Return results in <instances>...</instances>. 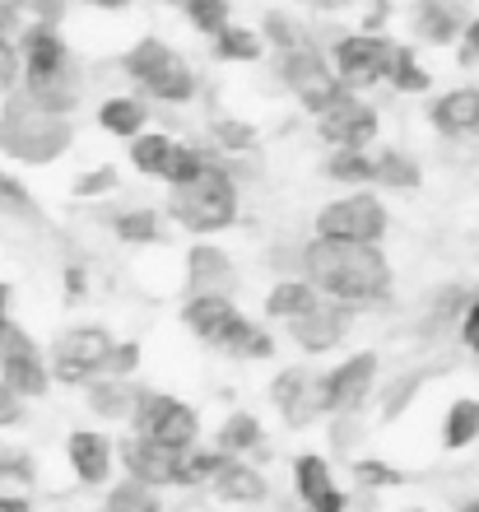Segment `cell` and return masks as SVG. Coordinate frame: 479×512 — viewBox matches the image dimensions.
I'll return each instance as SVG.
<instances>
[{
	"label": "cell",
	"mask_w": 479,
	"mask_h": 512,
	"mask_svg": "<svg viewBox=\"0 0 479 512\" xmlns=\"http://www.w3.org/2000/svg\"><path fill=\"white\" fill-rule=\"evenodd\" d=\"M19 28H61L66 0H10Z\"/></svg>",
	"instance_id": "b9f144b4"
},
{
	"label": "cell",
	"mask_w": 479,
	"mask_h": 512,
	"mask_svg": "<svg viewBox=\"0 0 479 512\" xmlns=\"http://www.w3.org/2000/svg\"><path fill=\"white\" fill-rule=\"evenodd\" d=\"M10 303H14V289H10V280H0V326L14 322V317H10Z\"/></svg>",
	"instance_id": "9f6ffc18"
},
{
	"label": "cell",
	"mask_w": 479,
	"mask_h": 512,
	"mask_svg": "<svg viewBox=\"0 0 479 512\" xmlns=\"http://www.w3.org/2000/svg\"><path fill=\"white\" fill-rule=\"evenodd\" d=\"M256 38H261V47H270V52H293V47H303L307 33L298 28V19L284 10H266L261 14V28H256Z\"/></svg>",
	"instance_id": "d590c367"
},
{
	"label": "cell",
	"mask_w": 479,
	"mask_h": 512,
	"mask_svg": "<svg viewBox=\"0 0 479 512\" xmlns=\"http://www.w3.org/2000/svg\"><path fill=\"white\" fill-rule=\"evenodd\" d=\"M61 284H66V298H70V303H80V298H89V270L75 266V261H70V266L61 270Z\"/></svg>",
	"instance_id": "f907efd6"
},
{
	"label": "cell",
	"mask_w": 479,
	"mask_h": 512,
	"mask_svg": "<svg viewBox=\"0 0 479 512\" xmlns=\"http://www.w3.org/2000/svg\"><path fill=\"white\" fill-rule=\"evenodd\" d=\"M187 289L191 294H228L238 289V266L224 247H214L210 238L187 247Z\"/></svg>",
	"instance_id": "2e32d148"
},
{
	"label": "cell",
	"mask_w": 479,
	"mask_h": 512,
	"mask_svg": "<svg viewBox=\"0 0 479 512\" xmlns=\"http://www.w3.org/2000/svg\"><path fill=\"white\" fill-rule=\"evenodd\" d=\"M386 84H391L396 94H428V89H433V75H428V66L419 61L414 47L396 42V52H391V70H386Z\"/></svg>",
	"instance_id": "d6a6232c"
},
{
	"label": "cell",
	"mask_w": 479,
	"mask_h": 512,
	"mask_svg": "<svg viewBox=\"0 0 479 512\" xmlns=\"http://www.w3.org/2000/svg\"><path fill=\"white\" fill-rule=\"evenodd\" d=\"M173 135L168 131H140L135 140H126V159H131V168L140 177H154V182H163V168H168V159H173Z\"/></svg>",
	"instance_id": "83f0119b"
},
{
	"label": "cell",
	"mask_w": 479,
	"mask_h": 512,
	"mask_svg": "<svg viewBox=\"0 0 479 512\" xmlns=\"http://www.w3.org/2000/svg\"><path fill=\"white\" fill-rule=\"evenodd\" d=\"M466 19L470 14L461 0H414L410 5V33L424 47H456Z\"/></svg>",
	"instance_id": "e0dca14e"
},
{
	"label": "cell",
	"mask_w": 479,
	"mask_h": 512,
	"mask_svg": "<svg viewBox=\"0 0 479 512\" xmlns=\"http://www.w3.org/2000/svg\"><path fill=\"white\" fill-rule=\"evenodd\" d=\"M466 298H470V289H461V284H447V289L438 294V303L424 312V326H419V331H424V336H442V331H447L452 322H461Z\"/></svg>",
	"instance_id": "ab89813d"
},
{
	"label": "cell",
	"mask_w": 479,
	"mask_h": 512,
	"mask_svg": "<svg viewBox=\"0 0 479 512\" xmlns=\"http://www.w3.org/2000/svg\"><path fill=\"white\" fill-rule=\"evenodd\" d=\"M103 512H163V494L149 485H135V480H117L107 489Z\"/></svg>",
	"instance_id": "74e56055"
},
{
	"label": "cell",
	"mask_w": 479,
	"mask_h": 512,
	"mask_svg": "<svg viewBox=\"0 0 479 512\" xmlns=\"http://www.w3.org/2000/svg\"><path fill=\"white\" fill-rule=\"evenodd\" d=\"M210 47H214L219 61H228V66H252V61L266 56V47H261V38H256V28H247V24H228L224 33H214L210 38Z\"/></svg>",
	"instance_id": "1f68e13d"
},
{
	"label": "cell",
	"mask_w": 479,
	"mask_h": 512,
	"mask_svg": "<svg viewBox=\"0 0 479 512\" xmlns=\"http://www.w3.org/2000/svg\"><path fill=\"white\" fill-rule=\"evenodd\" d=\"M149 443H159V447H168V452H191V447H200V415H196V405H187V401H168V410H163L159 419H154V429L145 433Z\"/></svg>",
	"instance_id": "ffe728a7"
},
{
	"label": "cell",
	"mask_w": 479,
	"mask_h": 512,
	"mask_svg": "<svg viewBox=\"0 0 479 512\" xmlns=\"http://www.w3.org/2000/svg\"><path fill=\"white\" fill-rule=\"evenodd\" d=\"M261 443H266V429H261V419H256L252 410H233V415L219 424V433H214V452L238 457V461L261 452Z\"/></svg>",
	"instance_id": "cb8c5ba5"
},
{
	"label": "cell",
	"mask_w": 479,
	"mask_h": 512,
	"mask_svg": "<svg viewBox=\"0 0 479 512\" xmlns=\"http://www.w3.org/2000/svg\"><path fill=\"white\" fill-rule=\"evenodd\" d=\"M75 5H89V10H126L131 0H75Z\"/></svg>",
	"instance_id": "680465c9"
},
{
	"label": "cell",
	"mask_w": 479,
	"mask_h": 512,
	"mask_svg": "<svg viewBox=\"0 0 479 512\" xmlns=\"http://www.w3.org/2000/svg\"><path fill=\"white\" fill-rule=\"evenodd\" d=\"M321 177H331L349 191L373 187V149H331V159L321 163Z\"/></svg>",
	"instance_id": "f1b7e54d"
},
{
	"label": "cell",
	"mask_w": 479,
	"mask_h": 512,
	"mask_svg": "<svg viewBox=\"0 0 479 512\" xmlns=\"http://www.w3.org/2000/svg\"><path fill=\"white\" fill-rule=\"evenodd\" d=\"M66 461L84 489H103L112 480V471H117V443L98 429H70Z\"/></svg>",
	"instance_id": "5bb4252c"
},
{
	"label": "cell",
	"mask_w": 479,
	"mask_h": 512,
	"mask_svg": "<svg viewBox=\"0 0 479 512\" xmlns=\"http://www.w3.org/2000/svg\"><path fill=\"white\" fill-rule=\"evenodd\" d=\"M149 5H177V0H149Z\"/></svg>",
	"instance_id": "6125c7cd"
},
{
	"label": "cell",
	"mask_w": 479,
	"mask_h": 512,
	"mask_svg": "<svg viewBox=\"0 0 479 512\" xmlns=\"http://www.w3.org/2000/svg\"><path fill=\"white\" fill-rule=\"evenodd\" d=\"M75 145V126L70 117H52V112L33 108L19 89L0 98V154L24 168H47L66 149Z\"/></svg>",
	"instance_id": "3957f363"
},
{
	"label": "cell",
	"mask_w": 479,
	"mask_h": 512,
	"mask_svg": "<svg viewBox=\"0 0 479 512\" xmlns=\"http://www.w3.org/2000/svg\"><path fill=\"white\" fill-rule=\"evenodd\" d=\"M0 382L19 396V401H38L52 391V373H47V350H42L33 331L19 322L0 326Z\"/></svg>",
	"instance_id": "9c48e42d"
},
{
	"label": "cell",
	"mask_w": 479,
	"mask_h": 512,
	"mask_svg": "<svg viewBox=\"0 0 479 512\" xmlns=\"http://www.w3.org/2000/svg\"><path fill=\"white\" fill-rule=\"evenodd\" d=\"M0 480L14 485V489L38 485V461H33V452H24V447H5V452H0Z\"/></svg>",
	"instance_id": "7bdbcfd3"
},
{
	"label": "cell",
	"mask_w": 479,
	"mask_h": 512,
	"mask_svg": "<svg viewBox=\"0 0 479 512\" xmlns=\"http://www.w3.org/2000/svg\"><path fill=\"white\" fill-rule=\"evenodd\" d=\"M182 326H187V336L200 340V345H219V336H224L228 326H233V317H238V303L228 294H187V303H182Z\"/></svg>",
	"instance_id": "ac0fdd59"
},
{
	"label": "cell",
	"mask_w": 479,
	"mask_h": 512,
	"mask_svg": "<svg viewBox=\"0 0 479 512\" xmlns=\"http://www.w3.org/2000/svg\"><path fill=\"white\" fill-rule=\"evenodd\" d=\"M117 461H121V471H126V480L159 489V494L163 489H177V475H182V457L177 452L149 443V438H135V433H126L117 443Z\"/></svg>",
	"instance_id": "7c38bea8"
},
{
	"label": "cell",
	"mask_w": 479,
	"mask_h": 512,
	"mask_svg": "<svg viewBox=\"0 0 479 512\" xmlns=\"http://www.w3.org/2000/svg\"><path fill=\"white\" fill-rule=\"evenodd\" d=\"M317 135L326 149H373V140L382 135V117L373 103L349 94L345 103H335L331 112L317 117Z\"/></svg>",
	"instance_id": "8fae6325"
},
{
	"label": "cell",
	"mask_w": 479,
	"mask_h": 512,
	"mask_svg": "<svg viewBox=\"0 0 479 512\" xmlns=\"http://www.w3.org/2000/svg\"><path fill=\"white\" fill-rule=\"evenodd\" d=\"M19 89V47L10 38H0V98Z\"/></svg>",
	"instance_id": "7dc6e473"
},
{
	"label": "cell",
	"mask_w": 479,
	"mask_h": 512,
	"mask_svg": "<svg viewBox=\"0 0 479 512\" xmlns=\"http://www.w3.org/2000/svg\"><path fill=\"white\" fill-rule=\"evenodd\" d=\"M373 187L386 191H419L424 187V168L405 149H377L373 154Z\"/></svg>",
	"instance_id": "d4e9b609"
},
{
	"label": "cell",
	"mask_w": 479,
	"mask_h": 512,
	"mask_svg": "<svg viewBox=\"0 0 479 512\" xmlns=\"http://www.w3.org/2000/svg\"><path fill=\"white\" fill-rule=\"evenodd\" d=\"M470 322H479V284L470 289V298H466V312H461V322L456 326H470Z\"/></svg>",
	"instance_id": "11a10c76"
},
{
	"label": "cell",
	"mask_w": 479,
	"mask_h": 512,
	"mask_svg": "<svg viewBox=\"0 0 479 512\" xmlns=\"http://www.w3.org/2000/svg\"><path fill=\"white\" fill-rule=\"evenodd\" d=\"M479 438V396H456L442 415V447L447 452H466Z\"/></svg>",
	"instance_id": "f546056e"
},
{
	"label": "cell",
	"mask_w": 479,
	"mask_h": 512,
	"mask_svg": "<svg viewBox=\"0 0 479 512\" xmlns=\"http://www.w3.org/2000/svg\"><path fill=\"white\" fill-rule=\"evenodd\" d=\"M405 512H428V508H405Z\"/></svg>",
	"instance_id": "be15d7a7"
},
{
	"label": "cell",
	"mask_w": 479,
	"mask_h": 512,
	"mask_svg": "<svg viewBox=\"0 0 479 512\" xmlns=\"http://www.w3.org/2000/svg\"><path fill=\"white\" fill-rule=\"evenodd\" d=\"M428 126L447 140H479V84H456L428 103Z\"/></svg>",
	"instance_id": "9a60e30c"
},
{
	"label": "cell",
	"mask_w": 479,
	"mask_h": 512,
	"mask_svg": "<svg viewBox=\"0 0 479 512\" xmlns=\"http://www.w3.org/2000/svg\"><path fill=\"white\" fill-rule=\"evenodd\" d=\"M461 512H479V499H466L461 503Z\"/></svg>",
	"instance_id": "94428289"
},
{
	"label": "cell",
	"mask_w": 479,
	"mask_h": 512,
	"mask_svg": "<svg viewBox=\"0 0 479 512\" xmlns=\"http://www.w3.org/2000/svg\"><path fill=\"white\" fill-rule=\"evenodd\" d=\"M275 80H280L284 89L298 98V108H303L312 122H317L321 112H331L335 103H345V98H349V89L331 75L326 52H321L312 38H307L303 47H293V52L275 56Z\"/></svg>",
	"instance_id": "5b68a950"
},
{
	"label": "cell",
	"mask_w": 479,
	"mask_h": 512,
	"mask_svg": "<svg viewBox=\"0 0 479 512\" xmlns=\"http://www.w3.org/2000/svg\"><path fill=\"white\" fill-rule=\"evenodd\" d=\"M210 149H219L224 159L233 154H252L256 149V126L242 117H214L210 122Z\"/></svg>",
	"instance_id": "8d00e7d4"
},
{
	"label": "cell",
	"mask_w": 479,
	"mask_h": 512,
	"mask_svg": "<svg viewBox=\"0 0 479 512\" xmlns=\"http://www.w3.org/2000/svg\"><path fill=\"white\" fill-rule=\"evenodd\" d=\"M298 275H303L321 298L345 303L349 312L386 303V298H391V284H396V270H391L382 247L321 243V238H307V243L298 247Z\"/></svg>",
	"instance_id": "6da1fadb"
},
{
	"label": "cell",
	"mask_w": 479,
	"mask_h": 512,
	"mask_svg": "<svg viewBox=\"0 0 479 512\" xmlns=\"http://www.w3.org/2000/svg\"><path fill=\"white\" fill-rule=\"evenodd\" d=\"M0 512H33V503L24 494H0Z\"/></svg>",
	"instance_id": "db71d44e"
},
{
	"label": "cell",
	"mask_w": 479,
	"mask_h": 512,
	"mask_svg": "<svg viewBox=\"0 0 479 512\" xmlns=\"http://www.w3.org/2000/svg\"><path fill=\"white\" fill-rule=\"evenodd\" d=\"M121 173L112 168V163H98V168H89V173L75 177V196L80 201H98V196H107V191H117Z\"/></svg>",
	"instance_id": "bcb514c9"
},
{
	"label": "cell",
	"mask_w": 479,
	"mask_h": 512,
	"mask_svg": "<svg viewBox=\"0 0 479 512\" xmlns=\"http://www.w3.org/2000/svg\"><path fill=\"white\" fill-rule=\"evenodd\" d=\"M331 485H335L331 461L321 457V452H303V457H293V489H298V499L303 503L321 499Z\"/></svg>",
	"instance_id": "e575fe53"
},
{
	"label": "cell",
	"mask_w": 479,
	"mask_h": 512,
	"mask_svg": "<svg viewBox=\"0 0 479 512\" xmlns=\"http://www.w3.org/2000/svg\"><path fill=\"white\" fill-rule=\"evenodd\" d=\"M168 219L182 224L196 238H219L242 219V191H238V168L219 154L210 173H200L187 187H168L163 201Z\"/></svg>",
	"instance_id": "7a4b0ae2"
},
{
	"label": "cell",
	"mask_w": 479,
	"mask_h": 512,
	"mask_svg": "<svg viewBox=\"0 0 479 512\" xmlns=\"http://www.w3.org/2000/svg\"><path fill=\"white\" fill-rule=\"evenodd\" d=\"M24 415H28V401H19L5 382H0V433L5 429H19L24 424Z\"/></svg>",
	"instance_id": "681fc988"
},
{
	"label": "cell",
	"mask_w": 479,
	"mask_h": 512,
	"mask_svg": "<svg viewBox=\"0 0 479 512\" xmlns=\"http://www.w3.org/2000/svg\"><path fill=\"white\" fill-rule=\"evenodd\" d=\"M84 405L94 410L103 424H112V419H131V405H135V391H140V382H126V378H94L84 382Z\"/></svg>",
	"instance_id": "603a6c76"
},
{
	"label": "cell",
	"mask_w": 479,
	"mask_h": 512,
	"mask_svg": "<svg viewBox=\"0 0 479 512\" xmlns=\"http://www.w3.org/2000/svg\"><path fill=\"white\" fill-rule=\"evenodd\" d=\"M391 52H396V38H386V33H340L331 42V52H326V66L340 84H345L349 94L359 98L377 84H386V70H391Z\"/></svg>",
	"instance_id": "52a82bcc"
},
{
	"label": "cell",
	"mask_w": 479,
	"mask_h": 512,
	"mask_svg": "<svg viewBox=\"0 0 479 512\" xmlns=\"http://www.w3.org/2000/svg\"><path fill=\"white\" fill-rule=\"evenodd\" d=\"M298 5H312V0H298Z\"/></svg>",
	"instance_id": "e7e4bbea"
},
{
	"label": "cell",
	"mask_w": 479,
	"mask_h": 512,
	"mask_svg": "<svg viewBox=\"0 0 479 512\" xmlns=\"http://www.w3.org/2000/svg\"><path fill=\"white\" fill-rule=\"evenodd\" d=\"M98 131L112 140H135L149 131V98L145 94H112L98 103Z\"/></svg>",
	"instance_id": "7402d4cb"
},
{
	"label": "cell",
	"mask_w": 479,
	"mask_h": 512,
	"mask_svg": "<svg viewBox=\"0 0 479 512\" xmlns=\"http://www.w3.org/2000/svg\"><path fill=\"white\" fill-rule=\"evenodd\" d=\"M349 475H354V485L359 489H396V485H405V475H400L396 466L377 461V457H359L354 466H349Z\"/></svg>",
	"instance_id": "ee69618b"
},
{
	"label": "cell",
	"mask_w": 479,
	"mask_h": 512,
	"mask_svg": "<svg viewBox=\"0 0 479 512\" xmlns=\"http://www.w3.org/2000/svg\"><path fill=\"white\" fill-rule=\"evenodd\" d=\"M112 340H117V336H112L103 322L66 326V331L52 340V350H47V373H52V387H84V382L103 378V364H107Z\"/></svg>",
	"instance_id": "8992f818"
},
{
	"label": "cell",
	"mask_w": 479,
	"mask_h": 512,
	"mask_svg": "<svg viewBox=\"0 0 479 512\" xmlns=\"http://www.w3.org/2000/svg\"><path fill=\"white\" fill-rule=\"evenodd\" d=\"M214 350L228 354V359H238V364H261V359H275V336H270L261 322H252L247 312H238Z\"/></svg>",
	"instance_id": "44dd1931"
},
{
	"label": "cell",
	"mask_w": 479,
	"mask_h": 512,
	"mask_svg": "<svg viewBox=\"0 0 479 512\" xmlns=\"http://www.w3.org/2000/svg\"><path fill=\"white\" fill-rule=\"evenodd\" d=\"M0 38H19V19H14V5L10 0H0Z\"/></svg>",
	"instance_id": "f5cc1de1"
},
{
	"label": "cell",
	"mask_w": 479,
	"mask_h": 512,
	"mask_svg": "<svg viewBox=\"0 0 479 512\" xmlns=\"http://www.w3.org/2000/svg\"><path fill=\"white\" fill-rule=\"evenodd\" d=\"M210 489H214V499L233 503V508H261L270 499V480L256 471L252 461H238V457L224 461V471L210 480Z\"/></svg>",
	"instance_id": "d6986e66"
},
{
	"label": "cell",
	"mask_w": 479,
	"mask_h": 512,
	"mask_svg": "<svg viewBox=\"0 0 479 512\" xmlns=\"http://www.w3.org/2000/svg\"><path fill=\"white\" fill-rule=\"evenodd\" d=\"M224 452H214V447H191V452H182V475H177V489H200L210 485L214 475L224 471Z\"/></svg>",
	"instance_id": "f35d334b"
},
{
	"label": "cell",
	"mask_w": 479,
	"mask_h": 512,
	"mask_svg": "<svg viewBox=\"0 0 479 512\" xmlns=\"http://www.w3.org/2000/svg\"><path fill=\"white\" fill-rule=\"evenodd\" d=\"M0 215L19 219V224H33V229H42V224H47V215H42L38 196L24 187V177L5 173V168H0Z\"/></svg>",
	"instance_id": "836d02e7"
},
{
	"label": "cell",
	"mask_w": 479,
	"mask_h": 512,
	"mask_svg": "<svg viewBox=\"0 0 479 512\" xmlns=\"http://www.w3.org/2000/svg\"><path fill=\"white\" fill-rule=\"evenodd\" d=\"M377 350H359L340 359L335 368L317 373V415L321 419H340V415H359V405L373 396L377 387Z\"/></svg>",
	"instance_id": "ba28073f"
},
{
	"label": "cell",
	"mask_w": 479,
	"mask_h": 512,
	"mask_svg": "<svg viewBox=\"0 0 479 512\" xmlns=\"http://www.w3.org/2000/svg\"><path fill=\"white\" fill-rule=\"evenodd\" d=\"M177 5L187 14V24L196 33H205V38H214V33H224L233 24V5L228 0H177Z\"/></svg>",
	"instance_id": "60d3db41"
},
{
	"label": "cell",
	"mask_w": 479,
	"mask_h": 512,
	"mask_svg": "<svg viewBox=\"0 0 479 512\" xmlns=\"http://www.w3.org/2000/svg\"><path fill=\"white\" fill-rule=\"evenodd\" d=\"M349 5H359V0H312V10H321V14H340Z\"/></svg>",
	"instance_id": "6f0895ef"
},
{
	"label": "cell",
	"mask_w": 479,
	"mask_h": 512,
	"mask_svg": "<svg viewBox=\"0 0 479 512\" xmlns=\"http://www.w3.org/2000/svg\"><path fill=\"white\" fill-rule=\"evenodd\" d=\"M270 405L280 410V419L289 429H307L317 424V368L307 364H289L284 373L270 378Z\"/></svg>",
	"instance_id": "4fadbf2b"
},
{
	"label": "cell",
	"mask_w": 479,
	"mask_h": 512,
	"mask_svg": "<svg viewBox=\"0 0 479 512\" xmlns=\"http://www.w3.org/2000/svg\"><path fill=\"white\" fill-rule=\"evenodd\" d=\"M112 233L126 247H154L163 238V210H154V205H126V210L112 215Z\"/></svg>",
	"instance_id": "484cf974"
},
{
	"label": "cell",
	"mask_w": 479,
	"mask_h": 512,
	"mask_svg": "<svg viewBox=\"0 0 479 512\" xmlns=\"http://www.w3.org/2000/svg\"><path fill=\"white\" fill-rule=\"evenodd\" d=\"M312 298H317V289H312L303 275H275V284H270L261 312H266V322H293Z\"/></svg>",
	"instance_id": "4316f807"
},
{
	"label": "cell",
	"mask_w": 479,
	"mask_h": 512,
	"mask_svg": "<svg viewBox=\"0 0 479 512\" xmlns=\"http://www.w3.org/2000/svg\"><path fill=\"white\" fill-rule=\"evenodd\" d=\"M140 359H145V345H140V340H112L107 364H103V378H126L131 382L135 373H140Z\"/></svg>",
	"instance_id": "f6af8a7d"
},
{
	"label": "cell",
	"mask_w": 479,
	"mask_h": 512,
	"mask_svg": "<svg viewBox=\"0 0 479 512\" xmlns=\"http://www.w3.org/2000/svg\"><path fill=\"white\" fill-rule=\"evenodd\" d=\"M307 512H349V494L340 485H331L321 499H312L307 503Z\"/></svg>",
	"instance_id": "816d5d0a"
},
{
	"label": "cell",
	"mask_w": 479,
	"mask_h": 512,
	"mask_svg": "<svg viewBox=\"0 0 479 512\" xmlns=\"http://www.w3.org/2000/svg\"><path fill=\"white\" fill-rule=\"evenodd\" d=\"M461 331V340L470 345V354H479V322H470V326H456Z\"/></svg>",
	"instance_id": "91938a15"
},
{
	"label": "cell",
	"mask_w": 479,
	"mask_h": 512,
	"mask_svg": "<svg viewBox=\"0 0 479 512\" xmlns=\"http://www.w3.org/2000/svg\"><path fill=\"white\" fill-rule=\"evenodd\" d=\"M289 326V340L298 345L303 354H331L335 345H345L349 326H354V312L345 308V303H331V298H312Z\"/></svg>",
	"instance_id": "30bf717a"
},
{
	"label": "cell",
	"mask_w": 479,
	"mask_h": 512,
	"mask_svg": "<svg viewBox=\"0 0 479 512\" xmlns=\"http://www.w3.org/2000/svg\"><path fill=\"white\" fill-rule=\"evenodd\" d=\"M456 66H479V14L475 19H466V28H461V38H456Z\"/></svg>",
	"instance_id": "c3c4849f"
},
{
	"label": "cell",
	"mask_w": 479,
	"mask_h": 512,
	"mask_svg": "<svg viewBox=\"0 0 479 512\" xmlns=\"http://www.w3.org/2000/svg\"><path fill=\"white\" fill-rule=\"evenodd\" d=\"M391 229V210L373 191H345L317 210L312 219V238L321 243H354V247H377Z\"/></svg>",
	"instance_id": "277c9868"
},
{
	"label": "cell",
	"mask_w": 479,
	"mask_h": 512,
	"mask_svg": "<svg viewBox=\"0 0 479 512\" xmlns=\"http://www.w3.org/2000/svg\"><path fill=\"white\" fill-rule=\"evenodd\" d=\"M214 159H219V149L191 145V140H177V145H173V159H168V168H163V182H168V187H187V182H196L200 173H210Z\"/></svg>",
	"instance_id": "4dcf8cb0"
}]
</instances>
